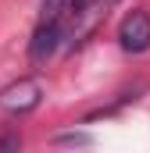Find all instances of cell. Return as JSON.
<instances>
[{
	"label": "cell",
	"instance_id": "cell-2",
	"mask_svg": "<svg viewBox=\"0 0 150 153\" xmlns=\"http://www.w3.org/2000/svg\"><path fill=\"white\" fill-rule=\"evenodd\" d=\"M118 43H122V50H129V53L150 50V14L147 11H129V14L122 18V25H118Z\"/></svg>",
	"mask_w": 150,
	"mask_h": 153
},
{
	"label": "cell",
	"instance_id": "cell-3",
	"mask_svg": "<svg viewBox=\"0 0 150 153\" xmlns=\"http://www.w3.org/2000/svg\"><path fill=\"white\" fill-rule=\"evenodd\" d=\"M39 100H43V85H39L36 78H22V82L7 85V89L0 93V107H4L7 114H25V111H36Z\"/></svg>",
	"mask_w": 150,
	"mask_h": 153
},
{
	"label": "cell",
	"instance_id": "cell-5",
	"mask_svg": "<svg viewBox=\"0 0 150 153\" xmlns=\"http://www.w3.org/2000/svg\"><path fill=\"white\" fill-rule=\"evenodd\" d=\"M107 4H114V0H107Z\"/></svg>",
	"mask_w": 150,
	"mask_h": 153
},
{
	"label": "cell",
	"instance_id": "cell-4",
	"mask_svg": "<svg viewBox=\"0 0 150 153\" xmlns=\"http://www.w3.org/2000/svg\"><path fill=\"white\" fill-rule=\"evenodd\" d=\"M57 146H89V135H79V132L57 135Z\"/></svg>",
	"mask_w": 150,
	"mask_h": 153
},
{
	"label": "cell",
	"instance_id": "cell-1",
	"mask_svg": "<svg viewBox=\"0 0 150 153\" xmlns=\"http://www.w3.org/2000/svg\"><path fill=\"white\" fill-rule=\"evenodd\" d=\"M61 39H68L64 22H61L57 14H39V25H36V32H32V43H29V57H32L36 64H43V61L61 46Z\"/></svg>",
	"mask_w": 150,
	"mask_h": 153
}]
</instances>
